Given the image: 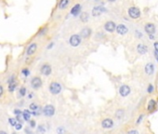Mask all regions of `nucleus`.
<instances>
[{"instance_id":"1","label":"nucleus","mask_w":158,"mask_h":134,"mask_svg":"<svg viewBox=\"0 0 158 134\" xmlns=\"http://www.w3.org/2000/svg\"><path fill=\"white\" fill-rule=\"evenodd\" d=\"M128 16L132 19H139L140 17V10L137 7H130L128 9Z\"/></svg>"},{"instance_id":"2","label":"nucleus","mask_w":158,"mask_h":134,"mask_svg":"<svg viewBox=\"0 0 158 134\" xmlns=\"http://www.w3.org/2000/svg\"><path fill=\"white\" fill-rule=\"evenodd\" d=\"M69 43L72 47H78L81 43V37L79 35H73L69 39Z\"/></svg>"},{"instance_id":"3","label":"nucleus","mask_w":158,"mask_h":134,"mask_svg":"<svg viewBox=\"0 0 158 134\" xmlns=\"http://www.w3.org/2000/svg\"><path fill=\"white\" fill-rule=\"evenodd\" d=\"M49 90L52 94H59L61 90V86L58 82H52L49 85Z\"/></svg>"},{"instance_id":"4","label":"nucleus","mask_w":158,"mask_h":134,"mask_svg":"<svg viewBox=\"0 0 158 134\" xmlns=\"http://www.w3.org/2000/svg\"><path fill=\"white\" fill-rule=\"evenodd\" d=\"M115 28H116V25L114 23V21H108L104 24V29L107 31V32H109V33H112V32H114L115 31Z\"/></svg>"},{"instance_id":"5","label":"nucleus","mask_w":158,"mask_h":134,"mask_svg":"<svg viewBox=\"0 0 158 134\" xmlns=\"http://www.w3.org/2000/svg\"><path fill=\"white\" fill-rule=\"evenodd\" d=\"M43 112H44V115L47 116H52L54 115L55 113V108L52 105L49 104V105H47V106L44 107V109H43Z\"/></svg>"},{"instance_id":"6","label":"nucleus","mask_w":158,"mask_h":134,"mask_svg":"<svg viewBox=\"0 0 158 134\" xmlns=\"http://www.w3.org/2000/svg\"><path fill=\"white\" fill-rule=\"evenodd\" d=\"M105 11H106V9H104L103 7H101V6L94 7L93 9H92V16L97 17V16H100L101 13L105 12Z\"/></svg>"},{"instance_id":"7","label":"nucleus","mask_w":158,"mask_h":134,"mask_svg":"<svg viewBox=\"0 0 158 134\" xmlns=\"http://www.w3.org/2000/svg\"><path fill=\"white\" fill-rule=\"evenodd\" d=\"M31 85L33 87V88H39L41 86H42V80L40 77L38 76H35V77H33L32 81H31Z\"/></svg>"},{"instance_id":"8","label":"nucleus","mask_w":158,"mask_h":134,"mask_svg":"<svg viewBox=\"0 0 158 134\" xmlns=\"http://www.w3.org/2000/svg\"><path fill=\"white\" fill-rule=\"evenodd\" d=\"M119 92H120V95L122 97H126L130 93V88L127 85H123L119 88Z\"/></svg>"},{"instance_id":"9","label":"nucleus","mask_w":158,"mask_h":134,"mask_svg":"<svg viewBox=\"0 0 158 134\" xmlns=\"http://www.w3.org/2000/svg\"><path fill=\"white\" fill-rule=\"evenodd\" d=\"M116 32L119 34V35H122V36H124L128 32V28L126 26L125 24H119L116 26L115 28Z\"/></svg>"},{"instance_id":"10","label":"nucleus","mask_w":158,"mask_h":134,"mask_svg":"<svg viewBox=\"0 0 158 134\" xmlns=\"http://www.w3.org/2000/svg\"><path fill=\"white\" fill-rule=\"evenodd\" d=\"M144 30H145V32L148 34V35H152V34L155 32V25L153 24V23L149 22V23H147V24L144 26Z\"/></svg>"},{"instance_id":"11","label":"nucleus","mask_w":158,"mask_h":134,"mask_svg":"<svg viewBox=\"0 0 158 134\" xmlns=\"http://www.w3.org/2000/svg\"><path fill=\"white\" fill-rule=\"evenodd\" d=\"M41 74L44 76H49L51 74V67L49 64H44L41 67Z\"/></svg>"},{"instance_id":"12","label":"nucleus","mask_w":158,"mask_h":134,"mask_svg":"<svg viewBox=\"0 0 158 134\" xmlns=\"http://www.w3.org/2000/svg\"><path fill=\"white\" fill-rule=\"evenodd\" d=\"M154 72V65L152 63H147L145 65V73L146 75H148V76H152V74Z\"/></svg>"},{"instance_id":"13","label":"nucleus","mask_w":158,"mask_h":134,"mask_svg":"<svg viewBox=\"0 0 158 134\" xmlns=\"http://www.w3.org/2000/svg\"><path fill=\"white\" fill-rule=\"evenodd\" d=\"M137 51L139 54L143 55L148 52V48L145 45H143V44H139L137 46Z\"/></svg>"},{"instance_id":"14","label":"nucleus","mask_w":158,"mask_h":134,"mask_svg":"<svg viewBox=\"0 0 158 134\" xmlns=\"http://www.w3.org/2000/svg\"><path fill=\"white\" fill-rule=\"evenodd\" d=\"M80 11H81V5L80 4H76L71 9V14L73 16H77L80 13Z\"/></svg>"},{"instance_id":"15","label":"nucleus","mask_w":158,"mask_h":134,"mask_svg":"<svg viewBox=\"0 0 158 134\" xmlns=\"http://www.w3.org/2000/svg\"><path fill=\"white\" fill-rule=\"evenodd\" d=\"M101 125H102V127L104 128H111L113 126V122H112V120L111 118H105L102 121Z\"/></svg>"},{"instance_id":"16","label":"nucleus","mask_w":158,"mask_h":134,"mask_svg":"<svg viewBox=\"0 0 158 134\" xmlns=\"http://www.w3.org/2000/svg\"><path fill=\"white\" fill-rule=\"evenodd\" d=\"M36 49H37V44L35 43H32L30 46L28 47L27 49V55H33L34 54V52L36 51Z\"/></svg>"},{"instance_id":"17","label":"nucleus","mask_w":158,"mask_h":134,"mask_svg":"<svg viewBox=\"0 0 158 134\" xmlns=\"http://www.w3.org/2000/svg\"><path fill=\"white\" fill-rule=\"evenodd\" d=\"M69 4H70V0H60V2H59V9L63 10V9H65L67 7L69 6Z\"/></svg>"},{"instance_id":"18","label":"nucleus","mask_w":158,"mask_h":134,"mask_svg":"<svg viewBox=\"0 0 158 134\" xmlns=\"http://www.w3.org/2000/svg\"><path fill=\"white\" fill-rule=\"evenodd\" d=\"M91 35V29L90 28H84V29H82V31H81V36H82L84 38H88V37H89V36Z\"/></svg>"},{"instance_id":"19","label":"nucleus","mask_w":158,"mask_h":134,"mask_svg":"<svg viewBox=\"0 0 158 134\" xmlns=\"http://www.w3.org/2000/svg\"><path fill=\"white\" fill-rule=\"evenodd\" d=\"M16 87H17V83H16V81L14 79H13V77H11V79L9 80V91H14V89L16 88Z\"/></svg>"},{"instance_id":"20","label":"nucleus","mask_w":158,"mask_h":134,"mask_svg":"<svg viewBox=\"0 0 158 134\" xmlns=\"http://www.w3.org/2000/svg\"><path fill=\"white\" fill-rule=\"evenodd\" d=\"M155 105H156V102H155L154 100H150L149 104H148V111H149V112H152V111H153Z\"/></svg>"},{"instance_id":"21","label":"nucleus","mask_w":158,"mask_h":134,"mask_svg":"<svg viewBox=\"0 0 158 134\" xmlns=\"http://www.w3.org/2000/svg\"><path fill=\"white\" fill-rule=\"evenodd\" d=\"M22 116H23V119H24V120L29 121L30 116H31V112H29L28 110H24V111L22 112Z\"/></svg>"},{"instance_id":"22","label":"nucleus","mask_w":158,"mask_h":134,"mask_svg":"<svg viewBox=\"0 0 158 134\" xmlns=\"http://www.w3.org/2000/svg\"><path fill=\"white\" fill-rule=\"evenodd\" d=\"M88 18H89V15L87 12H83L81 14V17H80V19H81V21L83 22H87L88 21Z\"/></svg>"},{"instance_id":"23","label":"nucleus","mask_w":158,"mask_h":134,"mask_svg":"<svg viewBox=\"0 0 158 134\" xmlns=\"http://www.w3.org/2000/svg\"><path fill=\"white\" fill-rule=\"evenodd\" d=\"M124 116V111L123 110H118L117 112H116V117L118 119H121Z\"/></svg>"},{"instance_id":"24","label":"nucleus","mask_w":158,"mask_h":134,"mask_svg":"<svg viewBox=\"0 0 158 134\" xmlns=\"http://www.w3.org/2000/svg\"><path fill=\"white\" fill-rule=\"evenodd\" d=\"M9 123H10V125H12V126H14L15 127L17 124L19 123V121L17 120V119H14V118H9Z\"/></svg>"},{"instance_id":"25","label":"nucleus","mask_w":158,"mask_h":134,"mask_svg":"<svg viewBox=\"0 0 158 134\" xmlns=\"http://www.w3.org/2000/svg\"><path fill=\"white\" fill-rule=\"evenodd\" d=\"M20 94H21V96H24L25 94H26V88H21V89H20Z\"/></svg>"},{"instance_id":"26","label":"nucleus","mask_w":158,"mask_h":134,"mask_svg":"<svg viewBox=\"0 0 158 134\" xmlns=\"http://www.w3.org/2000/svg\"><path fill=\"white\" fill-rule=\"evenodd\" d=\"M21 73L23 74V75H24L25 76H28L29 75H30V71L28 70V69H26V68H25V69H22V71H21Z\"/></svg>"},{"instance_id":"27","label":"nucleus","mask_w":158,"mask_h":134,"mask_svg":"<svg viewBox=\"0 0 158 134\" xmlns=\"http://www.w3.org/2000/svg\"><path fill=\"white\" fill-rule=\"evenodd\" d=\"M152 91H153V86L149 85V87H148V92H149V93H152Z\"/></svg>"},{"instance_id":"28","label":"nucleus","mask_w":158,"mask_h":134,"mask_svg":"<svg viewBox=\"0 0 158 134\" xmlns=\"http://www.w3.org/2000/svg\"><path fill=\"white\" fill-rule=\"evenodd\" d=\"M30 109H32V110H36L37 109V105L35 104H32L30 105Z\"/></svg>"},{"instance_id":"29","label":"nucleus","mask_w":158,"mask_h":134,"mask_svg":"<svg viewBox=\"0 0 158 134\" xmlns=\"http://www.w3.org/2000/svg\"><path fill=\"white\" fill-rule=\"evenodd\" d=\"M63 128H59L58 129H57V132H58V134H63Z\"/></svg>"},{"instance_id":"30","label":"nucleus","mask_w":158,"mask_h":134,"mask_svg":"<svg viewBox=\"0 0 158 134\" xmlns=\"http://www.w3.org/2000/svg\"><path fill=\"white\" fill-rule=\"evenodd\" d=\"M21 127H22V126H21V122H19L18 124H17V125L15 126V128H16V129H21Z\"/></svg>"},{"instance_id":"31","label":"nucleus","mask_w":158,"mask_h":134,"mask_svg":"<svg viewBox=\"0 0 158 134\" xmlns=\"http://www.w3.org/2000/svg\"><path fill=\"white\" fill-rule=\"evenodd\" d=\"M30 126H31V128H34V127H35V122L33 121V120L30 121Z\"/></svg>"},{"instance_id":"32","label":"nucleus","mask_w":158,"mask_h":134,"mask_svg":"<svg viewBox=\"0 0 158 134\" xmlns=\"http://www.w3.org/2000/svg\"><path fill=\"white\" fill-rule=\"evenodd\" d=\"M127 134H139V132H138L137 130H130V131H128Z\"/></svg>"},{"instance_id":"33","label":"nucleus","mask_w":158,"mask_h":134,"mask_svg":"<svg viewBox=\"0 0 158 134\" xmlns=\"http://www.w3.org/2000/svg\"><path fill=\"white\" fill-rule=\"evenodd\" d=\"M38 131H39V132H44V131H45V129H44V128H43V126H40L39 128H38Z\"/></svg>"},{"instance_id":"34","label":"nucleus","mask_w":158,"mask_h":134,"mask_svg":"<svg viewBox=\"0 0 158 134\" xmlns=\"http://www.w3.org/2000/svg\"><path fill=\"white\" fill-rule=\"evenodd\" d=\"M3 92H4V89H3V88L0 86V97L3 95Z\"/></svg>"},{"instance_id":"35","label":"nucleus","mask_w":158,"mask_h":134,"mask_svg":"<svg viewBox=\"0 0 158 134\" xmlns=\"http://www.w3.org/2000/svg\"><path fill=\"white\" fill-rule=\"evenodd\" d=\"M154 56H155V58H156V60H157V61H158V51H156V50H154Z\"/></svg>"},{"instance_id":"36","label":"nucleus","mask_w":158,"mask_h":134,"mask_svg":"<svg viewBox=\"0 0 158 134\" xmlns=\"http://www.w3.org/2000/svg\"><path fill=\"white\" fill-rule=\"evenodd\" d=\"M53 45H54V44H53V43H50V44H49V46H48V49H50L52 48V47H53Z\"/></svg>"},{"instance_id":"37","label":"nucleus","mask_w":158,"mask_h":134,"mask_svg":"<svg viewBox=\"0 0 158 134\" xmlns=\"http://www.w3.org/2000/svg\"><path fill=\"white\" fill-rule=\"evenodd\" d=\"M150 37V39H154V36H152V35H149Z\"/></svg>"},{"instance_id":"38","label":"nucleus","mask_w":158,"mask_h":134,"mask_svg":"<svg viewBox=\"0 0 158 134\" xmlns=\"http://www.w3.org/2000/svg\"><path fill=\"white\" fill-rule=\"evenodd\" d=\"M0 134H7V132H5V131H0Z\"/></svg>"},{"instance_id":"39","label":"nucleus","mask_w":158,"mask_h":134,"mask_svg":"<svg viewBox=\"0 0 158 134\" xmlns=\"http://www.w3.org/2000/svg\"><path fill=\"white\" fill-rule=\"evenodd\" d=\"M29 98H30V99L31 98H33V94H29Z\"/></svg>"},{"instance_id":"40","label":"nucleus","mask_w":158,"mask_h":134,"mask_svg":"<svg viewBox=\"0 0 158 134\" xmlns=\"http://www.w3.org/2000/svg\"><path fill=\"white\" fill-rule=\"evenodd\" d=\"M108 1H110V2H114V1H116V0H108Z\"/></svg>"}]
</instances>
